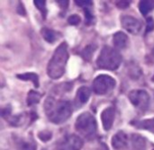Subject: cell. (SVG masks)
Wrapping results in <instances>:
<instances>
[{
    "mask_svg": "<svg viewBox=\"0 0 154 150\" xmlns=\"http://www.w3.org/2000/svg\"><path fill=\"white\" fill-rule=\"evenodd\" d=\"M83 147V140L77 135H68L59 141L57 150H80Z\"/></svg>",
    "mask_w": 154,
    "mask_h": 150,
    "instance_id": "obj_7",
    "label": "cell"
},
{
    "mask_svg": "<svg viewBox=\"0 0 154 150\" xmlns=\"http://www.w3.org/2000/svg\"><path fill=\"white\" fill-rule=\"evenodd\" d=\"M152 81H154V76H153V77H152Z\"/></svg>",
    "mask_w": 154,
    "mask_h": 150,
    "instance_id": "obj_28",
    "label": "cell"
},
{
    "mask_svg": "<svg viewBox=\"0 0 154 150\" xmlns=\"http://www.w3.org/2000/svg\"><path fill=\"white\" fill-rule=\"evenodd\" d=\"M116 4L118 8L120 9H126L127 7L130 6L131 2L126 1V0H121V1H116Z\"/></svg>",
    "mask_w": 154,
    "mask_h": 150,
    "instance_id": "obj_26",
    "label": "cell"
},
{
    "mask_svg": "<svg viewBox=\"0 0 154 150\" xmlns=\"http://www.w3.org/2000/svg\"><path fill=\"white\" fill-rule=\"evenodd\" d=\"M19 79L23 81H31L34 85L35 87H39V76L35 73H24V74H19L16 76Z\"/></svg>",
    "mask_w": 154,
    "mask_h": 150,
    "instance_id": "obj_16",
    "label": "cell"
},
{
    "mask_svg": "<svg viewBox=\"0 0 154 150\" xmlns=\"http://www.w3.org/2000/svg\"><path fill=\"white\" fill-rule=\"evenodd\" d=\"M116 117V110L114 107H107L101 112V121L105 130H111Z\"/></svg>",
    "mask_w": 154,
    "mask_h": 150,
    "instance_id": "obj_9",
    "label": "cell"
},
{
    "mask_svg": "<svg viewBox=\"0 0 154 150\" xmlns=\"http://www.w3.org/2000/svg\"><path fill=\"white\" fill-rule=\"evenodd\" d=\"M18 150H36V145L30 140H20L17 141Z\"/></svg>",
    "mask_w": 154,
    "mask_h": 150,
    "instance_id": "obj_19",
    "label": "cell"
},
{
    "mask_svg": "<svg viewBox=\"0 0 154 150\" xmlns=\"http://www.w3.org/2000/svg\"><path fill=\"white\" fill-rule=\"evenodd\" d=\"M153 150H154V149H153Z\"/></svg>",
    "mask_w": 154,
    "mask_h": 150,
    "instance_id": "obj_29",
    "label": "cell"
},
{
    "mask_svg": "<svg viewBox=\"0 0 154 150\" xmlns=\"http://www.w3.org/2000/svg\"><path fill=\"white\" fill-rule=\"evenodd\" d=\"M139 9H140V12L143 15L148 14L151 11H152L154 9V0H143V1H140Z\"/></svg>",
    "mask_w": 154,
    "mask_h": 150,
    "instance_id": "obj_17",
    "label": "cell"
},
{
    "mask_svg": "<svg viewBox=\"0 0 154 150\" xmlns=\"http://www.w3.org/2000/svg\"><path fill=\"white\" fill-rule=\"evenodd\" d=\"M122 63L121 54L109 46H104L97 59V65L99 68L106 70H116Z\"/></svg>",
    "mask_w": 154,
    "mask_h": 150,
    "instance_id": "obj_3",
    "label": "cell"
},
{
    "mask_svg": "<svg viewBox=\"0 0 154 150\" xmlns=\"http://www.w3.org/2000/svg\"><path fill=\"white\" fill-rule=\"evenodd\" d=\"M76 130L87 140L95 139L97 131V124L95 117L89 112L81 113L75 123Z\"/></svg>",
    "mask_w": 154,
    "mask_h": 150,
    "instance_id": "obj_4",
    "label": "cell"
},
{
    "mask_svg": "<svg viewBox=\"0 0 154 150\" xmlns=\"http://www.w3.org/2000/svg\"><path fill=\"white\" fill-rule=\"evenodd\" d=\"M113 43L118 50H124L128 45V36L123 32H118L113 36Z\"/></svg>",
    "mask_w": 154,
    "mask_h": 150,
    "instance_id": "obj_12",
    "label": "cell"
},
{
    "mask_svg": "<svg viewBox=\"0 0 154 150\" xmlns=\"http://www.w3.org/2000/svg\"><path fill=\"white\" fill-rule=\"evenodd\" d=\"M38 137H39V139H40L42 141L46 142V141H49V140L51 139V132H50V131H48V130H43V131L39 132Z\"/></svg>",
    "mask_w": 154,
    "mask_h": 150,
    "instance_id": "obj_23",
    "label": "cell"
},
{
    "mask_svg": "<svg viewBox=\"0 0 154 150\" xmlns=\"http://www.w3.org/2000/svg\"><path fill=\"white\" fill-rule=\"evenodd\" d=\"M90 5H88V6H85L83 7L84 9V12H85V17H86V23L88 24H90L92 22H93V14H92V12L90 10Z\"/></svg>",
    "mask_w": 154,
    "mask_h": 150,
    "instance_id": "obj_22",
    "label": "cell"
},
{
    "mask_svg": "<svg viewBox=\"0 0 154 150\" xmlns=\"http://www.w3.org/2000/svg\"><path fill=\"white\" fill-rule=\"evenodd\" d=\"M130 102L139 110L146 111L150 105V95L145 90H133L130 92L129 95Z\"/></svg>",
    "mask_w": 154,
    "mask_h": 150,
    "instance_id": "obj_6",
    "label": "cell"
},
{
    "mask_svg": "<svg viewBox=\"0 0 154 150\" xmlns=\"http://www.w3.org/2000/svg\"><path fill=\"white\" fill-rule=\"evenodd\" d=\"M111 143L116 150H125L128 146V137L124 131H118L112 138Z\"/></svg>",
    "mask_w": 154,
    "mask_h": 150,
    "instance_id": "obj_10",
    "label": "cell"
},
{
    "mask_svg": "<svg viewBox=\"0 0 154 150\" xmlns=\"http://www.w3.org/2000/svg\"><path fill=\"white\" fill-rule=\"evenodd\" d=\"M68 59V44L66 42H62L57 47L51 58L48 63L47 74L49 77H51V79H58L61 77L65 72Z\"/></svg>",
    "mask_w": 154,
    "mask_h": 150,
    "instance_id": "obj_2",
    "label": "cell"
},
{
    "mask_svg": "<svg viewBox=\"0 0 154 150\" xmlns=\"http://www.w3.org/2000/svg\"><path fill=\"white\" fill-rule=\"evenodd\" d=\"M42 98V94H39L38 92H35V91H30L27 94V105L28 106H32V105H34L36 104H39L40 100Z\"/></svg>",
    "mask_w": 154,
    "mask_h": 150,
    "instance_id": "obj_18",
    "label": "cell"
},
{
    "mask_svg": "<svg viewBox=\"0 0 154 150\" xmlns=\"http://www.w3.org/2000/svg\"><path fill=\"white\" fill-rule=\"evenodd\" d=\"M95 49H96V47L93 46V45H88V46H87V47L82 50V52H81V55H82L83 58L86 59V60H88V61H89V60L91 59V58H92L93 53H94L95 50H96Z\"/></svg>",
    "mask_w": 154,
    "mask_h": 150,
    "instance_id": "obj_20",
    "label": "cell"
},
{
    "mask_svg": "<svg viewBox=\"0 0 154 150\" xmlns=\"http://www.w3.org/2000/svg\"><path fill=\"white\" fill-rule=\"evenodd\" d=\"M35 6L41 11L42 14V17H46V14H47V9H46V2L45 1H40V0H37V1H34L33 2Z\"/></svg>",
    "mask_w": 154,
    "mask_h": 150,
    "instance_id": "obj_21",
    "label": "cell"
},
{
    "mask_svg": "<svg viewBox=\"0 0 154 150\" xmlns=\"http://www.w3.org/2000/svg\"><path fill=\"white\" fill-rule=\"evenodd\" d=\"M57 4H60V7L66 9L69 5V1H57Z\"/></svg>",
    "mask_w": 154,
    "mask_h": 150,
    "instance_id": "obj_27",
    "label": "cell"
},
{
    "mask_svg": "<svg viewBox=\"0 0 154 150\" xmlns=\"http://www.w3.org/2000/svg\"><path fill=\"white\" fill-rule=\"evenodd\" d=\"M68 22L71 25H77L80 22V17L78 14H72L68 18Z\"/></svg>",
    "mask_w": 154,
    "mask_h": 150,
    "instance_id": "obj_25",
    "label": "cell"
},
{
    "mask_svg": "<svg viewBox=\"0 0 154 150\" xmlns=\"http://www.w3.org/2000/svg\"><path fill=\"white\" fill-rule=\"evenodd\" d=\"M90 94H91V91L88 87H87V86L80 87L78 90L77 94H76V98H75L76 104L78 106H80V105H83L86 103H88V101L90 97Z\"/></svg>",
    "mask_w": 154,
    "mask_h": 150,
    "instance_id": "obj_11",
    "label": "cell"
},
{
    "mask_svg": "<svg viewBox=\"0 0 154 150\" xmlns=\"http://www.w3.org/2000/svg\"><path fill=\"white\" fill-rule=\"evenodd\" d=\"M134 126H135L137 129L140 130H145L154 134V118L152 119H147L143 121H137L132 122Z\"/></svg>",
    "mask_w": 154,
    "mask_h": 150,
    "instance_id": "obj_13",
    "label": "cell"
},
{
    "mask_svg": "<svg viewBox=\"0 0 154 150\" xmlns=\"http://www.w3.org/2000/svg\"><path fill=\"white\" fill-rule=\"evenodd\" d=\"M44 111L50 122L54 124H61L70 117L72 108L68 101L48 97L44 104Z\"/></svg>",
    "mask_w": 154,
    "mask_h": 150,
    "instance_id": "obj_1",
    "label": "cell"
},
{
    "mask_svg": "<svg viewBox=\"0 0 154 150\" xmlns=\"http://www.w3.org/2000/svg\"><path fill=\"white\" fill-rule=\"evenodd\" d=\"M121 24L123 28L132 34H137L142 29V23L136 18L130 15H124L121 18Z\"/></svg>",
    "mask_w": 154,
    "mask_h": 150,
    "instance_id": "obj_8",
    "label": "cell"
},
{
    "mask_svg": "<svg viewBox=\"0 0 154 150\" xmlns=\"http://www.w3.org/2000/svg\"><path fill=\"white\" fill-rule=\"evenodd\" d=\"M132 146L134 150H145L146 149V141L144 138L138 134H133L132 138Z\"/></svg>",
    "mask_w": 154,
    "mask_h": 150,
    "instance_id": "obj_15",
    "label": "cell"
},
{
    "mask_svg": "<svg viewBox=\"0 0 154 150\" xmlns=\"http://www.w3.org/2000/svg\"><path fill=\"white\" fill-rule=\"evenodd\" d=\"M154 30V19L152 17H149L146 20V30L145 33L151 32Z\"/></svg>",
    "mask_w": 154,
    "mask_h": 150,
    "instance_id": "obj_24",
    "label": "cell"
},
{
    "mask_svg": "<svg viewBox=\"0 0 154 150\" xmlns=\"http://www.w3.org/2000/svg\"><path fill=\"white\" fill-rule=\"evenodd\" d=\"M116 86V80L108 75L97 76L92 84L93 91L96 94L105 95L112 92Z\"/></svg>",
    "mask_w": 154,
    "mask_h": 150,
    "instance_id": "obj_5",
    "label": "cell"
},
{
    "mask_svg": "<svg viewBox=\"0 0 154 150\" xmlns=\"http://www.w3.org/2000/svg\"><path fill=\"white\" fill-rule=\"evenodd\" d=\"M41 33H42V38L49 43H54L59 39V33L55 32L54 30L49 29L47 27L42 28L41 31Z\"/></svg>",
    "mask_w": 154,
    "mask_h": 150,
    "instance_id": "obj_14",
    "label": "cell"
}]
</instances>
